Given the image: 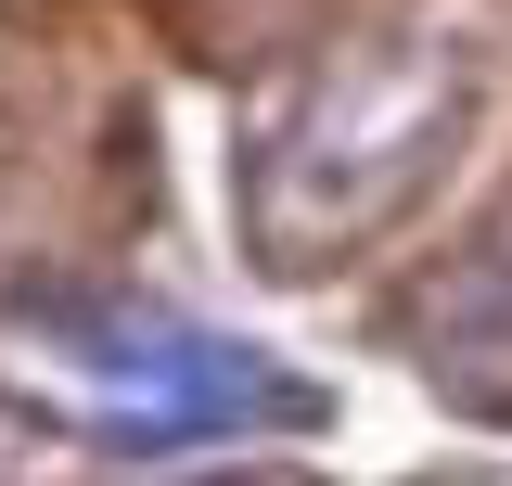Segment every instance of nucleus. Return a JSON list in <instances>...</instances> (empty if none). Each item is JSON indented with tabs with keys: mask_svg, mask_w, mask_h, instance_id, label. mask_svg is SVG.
<instances>
[{
	"mask_svg": "<svg viewBox=\"0 0 512 486\" xmlns=\"http://www.w3.org/2000/svg\"><path fill=\"white\" fill-rule=\"evenodd\" d=\"M487 103V64L461 26H372L346 52H320L282 116L244 141V243L269 269H333L384 218H410L423 180L461 154V128Z\"/></svg>",
	"mask_w": 512,
	"mask_h": 486,
	"instance_id": "obj_1",
	"label": "nucleus"
},
{
	"mask_svg": "<svg viewBox=\"0 0 512 486\" xmlns=\"http://www.w3.org/2000/svg\"><path fill=\"white\" fill-rule=\"evenodd\" d=\"M39 320L90 359L128 448H180V435H218V423H320V397L295 371H269L256 346H218L192 320H141V307H39Z\"/></svg>",
	"mask_w": 512,
	"mask_h": 486,
	"instance_id": "obj_2",
	"label": "nucleus"
},
{
	"mask_svg": "<svg viewBox=\"0 0 512 486\" xmlns=\"http://www.w3.org/2000/svg\"><path fill=\"white\" fill-rule=\"evenodd\" d=\"M410 346L436 371V397L461 410H512V231H487L474 256H448L410 295Z\"/></svg>",
	"mask_w": 512,
	"mask_h": 486,
	"instance_id": "obj_3",
	"label": "nucleus"
},
{
	"mask_svg": "<svg viewBox=\"0 0 512 486\" xmlns=\"http://www.w3.org/2000/svg\"><path fill=\"white\" fill-rule=\"evenodd\" d=\"M26 448H39V435H26V410H0V486H26Z\"/></svg>",
	"mask_w": 512,
	"mask_h": 486,
	"instance_id": "obj_4",
	"label": "nucleus"
}]
</instances>
